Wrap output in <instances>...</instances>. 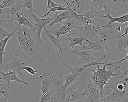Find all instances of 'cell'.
<instances>
[{
  "label": "cell",
  "instance_id": "d590c367",
  "mask_svg": "<svg viewBox=\"0 0 128 102\" xmlns=\"http://www.w3.org/2000/svg\"><path fill=\"white\" fill-rule=\"evenodd\" d=\"M10 31L6 30L0 23V39H4L6 38L10 34Z\"/></svg>",
  "mask_w": 128,
  "mask_h": 102
},
{
  "label": "cell",
  "instance_id": "d6a6232c",
  "mask_svg": "<svg viewBox=\"0 0 128 102\" xmlns=\"http://www.w3.org/2000/svg\"><path fill=\"white\" fill-rule=\"evenodd\" d=\"M22 70H24L30 75L34 76L37 78V79L40 78V77H41V75L40 76H38L37 75L36 73H38V71L35 70L34 67H32L30 66H24L21 67L19 71H21Z\"/></svg>",
  "mask_w": 128,
  "mask_h": 102
},
{
  "label": "cell",
  "instance_id": "60d3db41",
  "mask_svg": "<svg viewBox=\"0 0 128 102\" xmlns=\"http://www.w3.org/2000/svg\"><path fill=\"white\" fill-rule=\"evenodd\" d=\"M71 7L72 9V10H73L75 11V12L77 13H78V14H80V12H79V9H78V7H76L75 6H74V5H73H73Z\"/></svg>",
  "mask_w": 128,
  "mask_h": 102
},
{
  "label": "cell",
  "instance_id": "9c48e42d",
  "mask_svg": "<svg viewBox=\"0 0 128 102\" xmlns=\"http://www.w3.org/2000/svg\"><path fill=\"white\" fill-rule=\"evenodd\" d=\"M64 70L63 69L54 81V87L52 90L55 95V99L57 98L59 102H65L66 99V89L64 86Z\"/></svg>",
  "mask_w": 128,
  "mask_h": 102
},
{
  "label": "cell",
  "instance_id": "d4e9b609",
  "mask_svg": "<svg viewBox=\"0 0 128 102\" xmlns=\"http://www.w3.org/2000/svg\"><path fill=\"white\" fill-rule=\"evenodd\" d=\"M53 17L54 19L52 21L47 25L49 27H51L52 26L58 24L62 23L63 21L66 19L71 18L69 15V11L68 10L64 11V12L60 14H58L56 13L53 15Z\"/></svg>",
  "mask_w": 128,
  "mask_h": 102
},
{
  "label": "cell",
  "instance_id": "b9f144b4",
  "mask_svg": "<svg viewBox=\"0 0 128 102\" xmlns=\"http://www.w3.org/2000/svg\"><path fill=\"white\" fill-rule=\"evenodd\" d=\"M122 3L125 5V7H126V11L128 12V0H123Z\"/></svg>",
  "mask_w": 128,
  "mask_h": 102
},
{
  "label": "cell",
  "instance_id": "1f68e13d",
  "mask_svg": "<svg viewBox=\"0 0 128 102\" xmlns=\"http://www.w3.org/2000/svg\"><path fill=\"white\" fill-rule=\"evenodd\" d=\"M52 91H48L44 95H42L40 97H37V99H40V102H54V101L52 100Z\"/></svg>",
  "mask_w": 128,
  "mask_h": 102
},
{
  "label": "cell",
  "instance_id": "277c9868",
  "mask_svg": "<svg viewBox=\"0 0 128 102\" xmlns=\"http://www.w3.org/2000/svg\"><path fill=\"white\" fill-rule=\"evenodd\" d=\"M10 61L6 64H4L3 68L0 69L2 70H10L13 71H16L17 73L23 78V80L24 79L25 75H24L21 71H19V69L21 67L24 66H30L34 68L37 67L32 61L22 60L12 55L11 53H10Z\"/></svg>",
  "mask_w": 128,
  "mask_h": 102
},
{
  "label": "cell",
  "instance_id": "c3c4849f",
  "mask_svg": "<svg viewBox=\"0 0 128 102\" xmlns=\"http://www.w3.org/2000/svg\"><path fill=\"white\" fill-rule=\"evenodd\" d=\"M82 1V2H83L84 1V0H81Z\"/></svg>",
  "mask_w": 128,
  "mask_h": 102
},
{
  "label": "cell",
  "instance_id": "30bf717a",
  "mask_svg": "<svg viewBox=\"0 0 128 102\" xmlns=\"http://www.w3.org/2000/svg\"><path fill=\"white\" fill-rule=\"evenodd\" d=\"M99 25H89L80 26L77 31L80 33V35L86 37L89 41H94L98 40V27Z\"/></svg>",
  "mask_w": 128,
  "mask_h": 102
},
{
  "label": "cell",
  "instance_id": "ffe728a7",
  "mask_svg": "<svg viewBox=\"0 0 128 102\" xmlns=\"http://www.w3.org/2000/svg\"><path fill=\"white\" fill-rule=\"evenodd\" d=\"M16 17L15 18H10V22L17 21L19 25H23L27 26L30 28H31L32 30L36 31V28L33 25L32 21V19L28 16L25 15L24 14L19 12L16 14Z\"/></svg>",
  "mask_w": 128,
  "mask_h": 102
},
{
  "label": "cell",
  "instance_id": "5bb4252c",
  "mask_svg": "<svg viewBox=\"0 0 128 102\" xmlns=\"http://www.w3.org/2000/svg\"><path fill=\"white\" fill-rule=\"evenodd\" d=\"M90 4L92 8L99 13L105 14L110 12L113 15L114 11L112 10L107 3L109 0H86Z\"/></svg>",
  "mask_w": 128,
  "mask_h": 102
},
{
  "label": "cell",
  "instance_id": "ab89813d",
  "mask_svg": "<svg viewBox=\"0 0 128 102\" xmlns=\"http://www.w3.org/2000/svg\"><path fill=\"white\" fill-rule=\"evenodd\" d=\"M124 31H125L124 33L123 34H122V35L120 36H118L119 37H122L128 34V25L127 27H126L124 28Z\"/></svg>",
  "mask_w": 128,
  "mask_h": 102
},
{
  "label": "cell",
  "instance_id": "e575fe53",
  "mask_svg": "<svg viewBox=\"0 0 128 102\" xmlns=\"http://www.w3.org/2000/svg\"><path fill=\"white\" fill-rule=\"evenodd\" d=\"M68 10V7L66 6H56L52 7L51 9H50L49 11L46 13L45 15L42 16V18H44V17H46V16H48L50 14L52 13V12H56V11H65L66 10Z\"/></svg>",
  "mask_w": 128,
  "mask_h": 102
},
{
  "label": "cell",
  "instance_id": "603a6c76",
  "mask_svg": "<svg viewBox=\"0 0 128 102\" xmlns=\"http://www.w3.org/2000/svg\"><path fill=\"white\" fill-rule=\"evenodd\" d=\"M17 28V27L15 28L14 30L10 32V34L6 38L4 39H0V64L1 67H3L4 61L5 60L4 58V56L6 54L5 50L7 44L10 38L12 37L13 34L15 33Z\"/></svg>",
  "mask_w": 128,
  "mask_h": 102
},
{
  "label": "cell",
  "instance_id": "f6af8a7d",
  "mask_svg": "<svg viewBox=\"0 0 128 102\" xmlns=\"http://www.w3.org/2000/svg\"><path fill=\"white\" fill-rule=\"evenodd\" d=\"M122 102H128V95L126 97L125 99L123 100Z\"/></svg>",
  "mask_w": 128,
  "mask_h": 102
},
{
  "label": "cell",
  "instance_id": "4316f807",
  "mask_svg": "<svg viewBox=\"0 0 128 102\" xmlns=\"http://www.w3.org/2000/svg\"><path fill=\"white\" fill-rule=\"evenodd\" d=\"M126 52L127 53L128 55L127 56L122 57L124 58L123 59L120 60H117L115 61H112V62L110 63L112 65V66L114 67L115 68H116L117 70H120L121 69V66H117L116 65L120 64L122 63L123 61H128V50ZM122 73L120 74V76L119 77V78L120 79H122L125 78L126 75L128 73V69H125L122 68Z\"/></svg>",
  "mask_w": 128,
  "mask_h": 102
},
{
  "label": "cell",
  "instance_id": "6da1fadb",
  "mask_svg": "<svg viewBox=\"0 0 128 102\" xmlns=\"http://www.w3.org/2000/svg\"><path fill=\"white\" fill-rule=\"evenodd\" d=\"M36 31L27 26L18 25L12 37L16 38L19 46L14 56L24 60L32 61L38 67L37 63L42 60V52L38 42Z\"/></svg>",
  "mask_w": 128,
  "mask_h": 102
},
{
  "label": "cell",
  "instance_id": "7dc6e473",
  "mask_svg": "<svg viewBox=\"0 0 128 102\" xmlns=\"http://www.w3.org/2000/svg\"><path fill=\"white\" fill-rule=\"evenodd\" d=\"M2 0H0V3H1V2H2Z\"/></svg>",
  "mask_w": 128,
  "mask_h": 102
},
{
  "label": "cell",
  "instance_id": "8d00e7d4",
  "mask_svg": "<svg viewBox=\"0 0 128 102\" xmlns=\"http://www.w3.org/2000/svg\"><path fill=\"white\" fill-rule=\"evenodd\" d=\"M33 0H24L23 7H26L28 8L30 10L35 11V9L33 7Z\"/></svg>",
  "mask_w": 128,
  "mask_h": 102
},
{
  "label": "cell",
  "instance_id": "7402d4cb",
  "mask_svg": "<svg viewBox=\"0 0 128 102\" xmlns=\"http://www.w3.org/2000/svg\"><path fill=\"white\" fill-rule=\"evenodd\" d=\"M65 40H69L70 41V43L69 45L65 47L64 49H65L68 48L69 47H72V49L74 48V46L77 45H80V46H83V43L84 41L89 42V40L84 36L80 35L79 37H74L72 38L70 34H69V37H68L66 35V38L65 39Z\"/></svg>",
  "mask_w": 128,
  "mask_h": 102
},
{
  "label": "cell",
  "instance_id": "cb8c5ba5",
  "mask_svg": "<svg viewBox=\"0 0 128 102\" xmlns=\"http://www.w3.org/2000/svg\"><path fill=\"white\" fill-rule=\"evenodd\" d=\"M106 15H102V18H106L109 19L110 20V22L107 24L105 25H102V27H104L109 26L112 23L115 22H118L122 24H127V22H128V13L126 15H124L121 17L118 18H114L111 15V13L110 12H107Z\"/></svg>",
  "mask_w": 128,
  "mask_h": 102
},
{
  "label": "cell",
  "instance_id": "bcb514c9",
  "mask_svg": "<svg viewBox=\"0 0 128 102\" xmlns=\"http://www.w3.org/2000/svg\"><path fill=\"white\" fill-rule=\"evenodd\" d=\"M4 20V18L3 16H2V18H0V23H1Z\"/></svg>",
  "mask_w": 128,
  "mask_h": 102
},
{
  "label": "cell",
  "instance_id": "f546056e",
  "mask_svg": "<svg viewBox=\"0 0 128 102\" xmlns=\"http://www.w3.org/2000/svg\"><path fill=\"white\" fill-rule=\"evenodd\" d=\"M99 14L98 12L97 11H95V13L93 16L89 17H85V16H82L80 15L79 19L78 21L82 23L85 25H89L90 24H92L93 25H95L96 23L94 21L92 20V18H94L97 16Z\"/></svg>",
  "mask_w": 128,
  "mask_h": 102
},
{
  "label": "cell",
  "instance_id": "3957f363",
  "mask_svg": "<svg viewBox=\"0 0 128 102\" xmlns=\"http://www.w3.org/2000/svg\"><path fill=\"white\" fill-rule=\"evenodd\" d=\"M40 45L42 52V58L39 67L48 65L52 68L54 72L60 73L62 61L58 49L51 42H47L46 39L43 41V43L40 44Z\"/></svg>",
  "mask_w": 128,
  "mask_h": 102
},
{
  "label": "cell",
  "instance_id": "681fc988",
  "mask_svg": "<svg viewBox=\"0 0 128 102\" xmlns=\"http://www.w3.org/2000/svg\"><path fill=\"white\" fill-rule=\"evenodd\" d=\"M0 69H1V67L0 66Z\"/></svg>",
  "mask_w": 128,
  "mask_h": 102
},
{
  "label": "cell",
  "instance_id": "ee69618b",
  "mask_svg": "<svg viewBox=\"0 0 128 102\" xmlns=\"http://www.w3.org/2000/svg\"><path fill=\"white\" fill-rule=\"evenodd\" d=\"M116 30L118 31H120L121 30H122V28H121V26H120L119 25H118V27L116 28Z\"/></svg>",
  "mask_w": 128,
  "mask_h": 102
},
{
  "label": "cell",
  "instance_id": "8992f818",
  "mask_svg": "<svg viewBox=\"0 0 128 102\" xmlns=\"http://www.w3.org/2000/svg\"><path fill=\"white\" fill-rule=\"evenodd\" d=\"M23 88L16 84H11V85H9L4 81L0 86V98L1 97H4L3 102H7L8 100H13L15 98H17L19 94L21 92V89Z\"/></svg>",
  "mask_w": 128,
  "mask_h": 102
},
{
  "label": "cell",
  "instance_id": "74e56055",
  "mask_svg": "<svg viewBox=\"0 0 128 102\" xmlns=\"http://www.w3.org/2000/svg\"><path fill=\"white\" fill-rule=\"evenodd\" d=\"M65 6L56 3H54L52 0H48V4H47V6L46 7V8L42 10V12H44L47 9H51V8L54 7Z\"/></svg>",
  "mask_w": 128,
  "mask_h": 102
},
{
  "label": "cell",
  "instance_id": "f35d334b",
  "mask_svg": "<svg viewBox=\"0 0 128 102\" xmlns=\"http://www.w3.org/2000/svg\"><path fill=\"white\" fill-rule=\"evenodd\" d=\"M95 11L92 8L91 10H88L87 12H82V13L81 15H80L86 17H90V16H92L94 15V12H95Z\"/></svg>",
  "mask_w": 128,
  "mask_h": 102
},
{
  "label": "cell",
  "instance_id": "2e32d148",
  "mask_svg": "<svg viewBox=\"0 0 128 102\" xmlns=\"http://www.w3.org/2000/svg\"><path fill=\"white\" fill-rule=\"evenodd\" d=\"M24 3L23 1L18 0L17 2L12 6L0 10V14H4L6 15L5 21H8L10 18H12L14 15H16L21 9L23 8Z\"/></svg>",
  "mask_w": 128,
  "mask_h": 102
},
{
  "label": "cell",
  "instance_id": "d6986e66",
  "mask_svg": "<svg viewBox=\"0 0 128 102\" xmlns=\"http://www.w3.org/2000/svg\"><path fill=\"white\" fill-rule=\"evenodd\" d=\"M94 52L93 50H84L80 51L73 52L72 54H75L79 56L80 58L78 61V65H83L92 62L97 58L96 57H92V54Z\"/></svg>",
  "mask_w": 128,
  "mask_h": 102
},
{
  "label": "cell",
  "instance_id": "83f0119b",
  "mask_svg": "<svg viewBox=\"0 0 128 102\" xmlns=\"http://www.w3.org/2000/svg\"><path fill=\"white\" fill-rule=\"evenodd\" d=\"M79 76H80L79 75L74 74L73 73H72L71 74L67 76H64V78L65 80L64 86L65 88L67 89L69 85L76 82Z\"/></svg>",
  "mask_w": 128,
  "mask_h": 102
},
{
  "label": "cell",
  "instance_id": "7a4b0ae2",
  "mask_svg": "<svg viewBox=\"0 0 128 102\" xmlns=\"http://www.w3.org/2000/svg\"><path fill=\"white\" fill-rule=\"evenodd\" d=\"M107 66H112V65L110 63H108L104 65V67L101 69L100 68V65L98 64L96 66L97 67L96 71H94L92 68L91 69L89 73L90 76L94 84L99 89L102 98L104 91V86L106 85H109L108 82L110 80L112 81V79H115L114 78H119L121 74H120L119 72L117 73H114V72L117 70L116 68H115L114 70H112L110 67L109 70H107L106 67Z\"/></svg>",
  "mask_w": 128,
  "mask_h": 102
},
{
  "label": "cell",
  "instance_id": "9a60e30c",
  "mask_svg": "<svg viewBox=\"0 0 128 102\" xmlns=\"http://www.w3.org/2000/svg\"><path fill=\"white\" fill-rule=\"evenodd\" d=\"M43 75H41V79L42 83L41 84L36 83L38 87L41 90L42 92V95L49 91L51 87L53 86L52 83L54 82L56 78L51 75V74H49L46 72L44 69L42 70Z\"/></svg>",
  "mask_w": 128,
  "mask_h": 102
},
{
  "label": "cell",
  "instance_id": "836d02e7",
  "mask_svg": "<svg viewBox=\"0 0 128 102\" xmlns=\"http://www.w3.org/2000/svg\"><path fill=\"white\" fill-rule=\"evenodd\" d=\"M17 0H3L0 5V10L12 6L17 2Z\"/></svg>",
  "mask_w": 128,
  "mask_h": 102
},
{
  "label": "cell",
  "instance_id": "44dd1931",
  "mask_svg": "<svg viewBox=\"0 0 128 102\" xmlns=\"http://www.w3.org/2000/svg\"><path fill=\"white\" fill-rule=\"evenodd\" d=\"M119 37L117 42L116 47L111 52L110 56H112L113 59H115L120 53H122L125 51L128 47V37Z\"/></svg>",
  "mask_w": 128,
  "mask_h": 102
},
{
  "label": "cell",
  "instance_id": "4fadbf2b",
  "mask_svg": "<svg viewBox=\"0 0 128 102\" xmlns=\"http://www.w3.org/2000/svg\"><path fill=\"white\" fill-rule=\"evenodd\" d=\"M105 63H102L101 62L103 60L102 59H99L98 61H92V62H90L86 64H84L83 65H81V66H78L76 65L75 64H74V67H72L68 65L67 63L64 61H62L61 64L62 66H64L68 68L69 70H70L72 72V73H74V74H77V75H79V76L80 75L81 73L84 71L88 67L91 66H95L98 64L99 65H104L105 64L108 63V57H107L105 58Z\"/></svg>",
  "mask_w": 128,
  "mask_h": 102
},
{
  "label": "cell",
  "instance_id": "e0dca14e",
  "mask_svg": "<svg viewBox=\"0 0 128 102\" xmlns=\"http://www.w3.org/2000/svg\"><path fill=\"white\" fill-rule=\"evenodd\" d=\"M84 99L83 89L82 88L79 87L76 91L71 88L66 89L65 102H85Z\"/></svg>",
  "mask_w": 128,
  "mask_h": 102
},
{
  "label": "cell",
  "instance_id": "7bdbcfd3",
  "mask_svg": "<svg viewBox=\"0 0 128 102\" xmlns=\"http://www.w3.org/2000/svg\"><path fill=\"white\" fill-rule=\"evenodd\" d=\"M74 0V1H75L76 3L77 4L78 7L80 9L81 8H80V4H81V3H80V0Z\"/></svg>",
  "mask_w": 128,
  "mask_h": 102
},
{
  "label": "cell",
  "instance_id": "52a82bcc",
  "mask_svg": "<svg viewBox=\"0 0 128 102\" xmlns=\"http://www.w3.org/2000/svg\"><path fill=\"white\" fill-rule=\"evenodd\" d=\"M26 15L30 18H33L36 22L34 26L36 28V35L37 39L38 42L39 44L43 43L41 39V34L42 30L44 27L52 22L53 20V16L48 17L47 18H40L35 15L33 12V10H30L26 13Z\"/></svg>",
  "mask_w": 128,
  "mask_h": 102
},
{
  "label": "cell",
  "instance_id": "5b68a950",
  "mask_svg": "<svg viewBox=\"0 0 128 102\" xmlns=\"http://www.w3.org/2000/svg\"><path fill=\"white\" fill-rule=\"evenodd\" d=\"M118 25H109L108 27H102L99 28L98 34L100 35V41L101 42L106 43L110 46H116L117 44L118 37L115 34V29Z\"/></svg>",
  "mask_w": 128,
  "mask_h": 102
},
{
  "label": "cell",
  "instance_id": "7c38bea8",
  "mask_svg": "<svg viewBox=\"0 0 128 102\" xmlns=\"http://www.w3.org/2000/svg\"><path fill=\"white\" fill-rule=\"evenodd\" d=\"M84 50H92L94 51H99V52H110V49L106 46H103L100 42L97 40L94 41H89V44L83 46H75L72 49V52L68 54V56L71 55L72 53L75 52H79Z\"/></svg>",
  "mask_w": 128,
  "mask_h": 102
},
{
  "label": "cell",
  "instance_id": "484cf974",
  "mask_svg": "<svg viewBox=\"0 0 128 102\" xmlns=\"http://www.w3.org/2000/svg\"><path fill=\"white\" fill-rule=\"evenodd\" d=\"M44 33L45 35L48 38L51 43L56 48L58 49L60 54H63L64 49L62 48L61 46L60 43V40L58 39L57 37L53 34L51 33L49 31V30L46 28V27H44Z\"/></svg>",
  "mask_w": 128,
  "mask_h": 102
},
{
  "label": "cell",
  "instance_id": "8fae6325",
  "mask_svg": "<svg viewBox=\"0 0 128 102\" xmlns=\"http://www.w3.org/2000/svg\"><path fill=\"white\" fill-rule=\"evenodd\" d=\"M71 19H68L67 21L65 22L62 26H60V24H59L58 29L54 30H49V31L53 34L58 40H59L60 36L61 35L64 34L66 35L68 33L73 34V33L72 32V30L74 29L77 30L79 28L80 26H78L76 24L74 21H72Z\"/></svg>",
  "mask_w": 128,
  "mask_h": 102
},
{
  "label": "cell",
  "instance_id": "4dcf8cb0",
  "mask_svg": "<svg viewBox=\"0 0 128 102\" xmlns=\"http://www.w3.org/2000/svg\"><path fill=\"white\" fill-rule=\"evenodd\" d=\"M64 0L67 5V7H68V10L69 11L70 17L71 18L74 19L78 20L79 17H80V15H78L77 13L73 10L71 7L73 5V3L74 2V1H73L71 3L69 4L66 0Z\"/></svg>",
  "mask_w": 128,
  "mask_h": 102
},
{
  "label": "cell",
  "instance_id": "ac0fdd59",
  "mask_svg": "<svg viewBox=\"0 0 128 102\" xmlns=\"http://www.w3.org/2000/svg\"><path fill=\"white\" fill-rule=\"evenodd\" d=\"M17 72L16 71L11 70L7 73H5L2 70H0V75L2 76L0 78V80H4L9 85H11V81H15L19 83L25 85L26 86L29 85L28 82L22 80L18 78L17 76Z\"/></svg>",
  "mask_w": 128,
  "mask_h": 102
},
{
  "label": "cell",
  "instance_id": "f1b7e54d",
  "mask_svg": "<svg viewBox=\"0 0 128 102\" xmlns=\"http://www.w3.org/2000/svg\"><path fill=\"white\" fill-rule=\"evenodd\" d=\"M4 18V20L1 24L4 28L6 30L9 31L10 32H12L15 30V28L18 25V23L17 21L10 22L8 20V21H5V18Z\"/></svg>",
  "mask_w": 128,
  "mask_h": 102
},
{
  "label": "cell",
  "instance_id": "ba28073f",
  "mask_svg": "<svg viewBox=\"0 0 128 102\" xmlns=\"http://www.w3.org/2000/svg\"><path fill=\"white\" fill-rule=\"evenodd\" d=\"M108 88L112 90V93L110 94L107 92V90H104L102 102H106L110 100L111 102H122L128 95V91H121L117 88V86L112 83L108 85Z\"/></svg>",
  "mask_w": 128,
  "mask_h": 102
}]
</instances>
